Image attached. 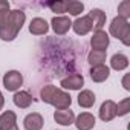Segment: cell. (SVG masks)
<instances>
[{
    "mask_svg": "<svg viewBox=\"0 0 130 130\" xmlns=\"http://www.w3.org/2000/svg\"><path fill=\"white\" fill-rule=\"evenodd\" d=\"M26 20V14L20 9H2L0 11V38L3 41H12L22 31Z\"/></svg>",
    "mask_w": 130,
    "mask_h": 130,
    "instance_id": "obj_1",
    "label": "cell"
},
{
    "mask_svg": "<svg viewBox=\"0 0 130 130\" xmlns=\"http://www.w3.org/2000/svg\"><path fill=\"white\" fill-rule=\"evenodd\" d=\"M40 96L44 103L54 106L57 110H63V109H69L72 104V98L68 92H64L52 84H47L41 89Z\"/></svg>",
    "mask_w": 130,
    "mask_h": 130,
    "instance_id": "obj_2",
    "label": "cell"
},
{
    "mask_svg": "<svg viewBox=\"0 0 130 130\" xmlns=\"http://www.w3.org/2000/svg\"><path fill=\"white\" fill-rule=\"evenodd\" d=\"M109 31H110V34L115 38L121 40L125 46L130 44V40H128V37H130V25H128V22L125 19L115 17L112 20V23H110V29Z\"/></svg>",
    "mask_w": 130,
    "mask_h": 130,
    "instance_id": "obj_3",
    "label": "cell"
},
{
    "mask_svg": "<svg viewBox=\"0 0 130 130\" xmlns=\"http://www.w3.org/2000/svg\"><path fill=\"white\" fill-rule=\"evenodd\" d=\"M23 84V75L19 71H8L3 75V86L8 92H17Z\"/></svg>",
    "mask_w": 130,
    "mask_h": 130,
    "instance_id": "obj_4",
    "label": "cell"
},
{
    "mask_svg": "<svg viewBox=\"0 0 130 130\" xmlns=\"http://www.w3.org/2000/svg\"><path fill=\"white\" fill-rule=\"evenodd\" d=\"M110 43V37L106 31H95L92 38H90V44H92V51H106L107 46Z\"/></svg>",
    "mask_w": 130,
    "mask_h": 130,
    "instance_id": "obj_5",
    "label": "cell"
},
{
    "mask_svg": "<svg viewBox=\"0 0 130 130\" xmlns=\"http://www.w3.org/2000/svg\"><path fill=\"white\" fill-rule=\"evenodd\" d=\"M51 25H52V29H54V32H55L57 35H64V34H66V32L72 28V22H71V19L66 17V15L54 17L52 22H51Z\"/></svg>",
    "mask_w": 130,
    "mask_h": 130,
    "instance_id": "obj_6",
    "label": "cell"
},
{
    "mask_svg": "<svg viewBox=\"0 0 130 130\" xmlns=\"http://www.w3.org/2000/svg\"><path fill=\"white\" fill-rule=\"evenodd\" d=\"M60 86L63 89H69V90H80L84 86V77L80 74H72L68 78H63L60 81Z\"/></svg>",
    "mask_w": 130,
    "mask_h": 130,
    "instance_id": "obj_7",
    "label": "cell"
},
{
    "mask_svg": "<svg viewBox=\"0 0 130 130\" xmlns=\"http://www.w3.org/2000/svg\"><path fill=\"white\" fill-rule=\"evenodd\" d=\"M72 28L75 31V34L78 35H86L89 34L92 29H93V23L90 20L89 15H83V17H78L74 23H72Z\"/></svg>",
    "mask_w": 130,
    "mask_h": 130,
    "instance_id": "obj_8",
    "label": "cell"
},
{
    "mask_svg": "<svg viewBox=\"0 0 130 130\" xmlns=\"http://www.w3.org/2000/svg\"><path fill=\"white\" fill-rule=\"evenodd\" d=\"M74 124H75V127H77L78 130H90V128L95 127L96 119H95V116H93L92 113L83 112V113H80V115L77 116V119L74 121Z\"/></svg>",
    "mask_w": 130,
    "mask_h": 130,
    "instance_id": "obj_9",
    "label": "cell"
},
{
    "mask_svg": "<svg viewBox=\"0 0 130 130\" xmlns=\"http://www.w3.org/2000/svg\"><path fill=\"white\" fill-rule=\"evenodd\" d=\"M116 116V103L112 101V100H107L101 104L100 107V118L104 121V122H109L112 121L113 118Z\"/></svg>",
    "mask_w": 130,
    "mask_h": 130,
    "instance_id": "obj_10",
    "label": "cell"
},
{
    "mask_svg": "<svg viewBox=\"0 0 130 130\" xmlns=\"http://www.w3.org/2000/svg\"><path fill=\"white\" fill-rule=\"evenodd\" d=\"M43 124H44L43 116L37 112H32V113L26 115L25 119H23V125H25L26 130H41Z\"/></svg>",
    "mask_w": 130,
    "mask_h": 130,
    "instance_id": "obj_11",
    "label": "cell"
},
{
    "mask_svg": "<svg viewBox=\"0 0 130 130\" xmlns=\"http://www.w3.org/2000/svg\"><path fill=\"white\" fill-rule=\"evenodd\" d=\"M49 31V25L44 19L41 17H35L31 20L29 23V32L34 34V35H44L46 32Z\"/></svg>",
    "mask_w": 130,
    "mask_h": 130,
    "instance_id": "obj_12",
    "label": "cell"
},
{
    "mask_svg": "<svg viewBox=\"0 0 130 130\" xmlns=\"http://www.w3.org/2000/svg\"><path fill=\"white\" fill-rule=\"evenodd\" d=\"M54 119L61 124V125H71L75 121V113L71 109H63V110H55Z\"/></svg>",
    "mask_w": 130,
    "mask_h": 130,
    "instance_id": "obj_13",
    "label": "cell"
},
{
    "mask_svg": "<svg viewBox=\"0 0 130 130\" xmlns=\"http://www.w3.org/2000/svg\"><path fill=\"white\" fill-rule=\"evenodd\" d=\"M110 75V69L106 64H100V66H92L90 69V78L95 83H104Z\"/></svg>",
    "mask_w": 130,
    "mask_h": 130,
    "instance_id": "obj_14",
    "label": "cell"
},
{
    "mask_svg": "<svg viewBox=\"0 0 130 130\" xmlns=\"http://www.w3.org/2000/svg\"><path fill=\"white\" fill-rule=\"evenodd\" d=\"M12 101L17 107L20 109H28L32 104V95L26 90H17L12 96Z\"/></svg>",
    "mask_w": 130,
    "mask_h": 130,
    "instance_id": "obj_15",
    "label": "cell"
},
{
    "mask_svg": "<svg viewBox=\"0 0 130 130\" xmlns=\"http://www.w3.org/2000/svg\"><path fill=\"white\" fill-rule=\"evenodd\" d=\"M17 124V115L12 110H6L0 115V130H9Z\"/></svg>",
    "mask_w": 130,
    "mask_h": 130,
    "instance_id": "obj_16",
    "label": "cell"
},
{
    "mask_svg": "<svg viewBox=\"0 0 130 130\" xmlns=\"http://www.w3.org/2000/svg\"><path fill=\"white\" fill-rule=\"evenodd\" d=\"M89 17H90V20H92V23H93V29H95V31H101L103 26L106 25V12H103V11L98 9V8L92 9V11L89 12Z\"/></svg>",
    "mask_w": 130,
    "mask_h": 130,
    "instance_id": "obj_17",
    "label": "cell"
},
{
    "mask_svg": "<svg viewBox=\"0 0 130 130\" xmlns=\"http://www.w3.org/2000/svg\"><path fill=\"white\" fill-rule=\"evenodd\" d=\"M95 100H96L95 93H93L92 90H89V89L81 90L80 95H78V104H80L81 107H84V109H90V107L95 104Z\"/></svg>",
    "mask_w": 130,
    "mask_h": 130,
    "instance_id": "obj_18",
    "label": "cell"
},
{
    "mask_svg": "<svg viewBox=\"0 0 130 130\" xmlns=\"http://www.w3.org/2000/svg\"><path fill=\"white\" fill-rule=\"evenodd\" d=\"M128 66V58L124 54H115L110 58V68L115 71H124Z\"/></svg>",
    "mask_w": 130,
    "mask_h": 130,
    "instance_id": "obj_19",
    "label": "cell"
},
{
    "mask_svg": "<svg viewBox=\"0 0 130 130\" xmlns=\"http://www.w3.org/2000/svg\"><path fill=\"white\" fill-rule=\"evenodd\" d=\"M107 58V52L106 51H90L87 55V61L92 64V66H100V64H104Z\"/></svg>",
    "mask_w": 130,
    "mask_h": 130,
    "instance_id": "obj_20",
    "label": "cell"
},
{
    "mask_svg": "<svg viewBox=\"0 0 130 130\" xmlns=\"http://www.w3.org/2000/svg\"><path fill=\"white\" fill-rule=\"evenodd\" d=\"M66 3V12H69L71 15H80L84 11V5L81 2H75V0H69Z\"/></svg>",
    "mask_w": 130,
    "mask_h": 130,
    "instance_id": "obj_21",
    "label": "cell"
},
{
    "mask_svg": "<svg viewBox=\"0 0 130 130\" xmlns=\"http://www.w3.org/2000/svg\"><path fill=\"white\" fill-rule=\"evenodd\" d=\"M130 110V98H124L121 103L116 104V116H124Z\"/></svg>",
    "mask_w": 130,
    "mask_h": 130,
    "instance_id": "obj_22",
    "label": "cell"
},
{
    "mask_svg": "<svg viewBox=\"0 0 130 130\" xmlns=\"http://www.w3.org/2000/svg\"><path fill=\"white\" fill-rule=\"evenodd\" d=\"M47 6L52 9V12H57V14H63L66 12V3L63 0H57V2H49Z\"/></svg>",
    "mask_w": 130,
    "mask_h": 130,
    "instance_id": "obj_23",
    "label": "cell"
},
{
    "mask_svg": "<svg viewBox=\"0 0 130 130\" xmlns=\"http://www.w3.org/2000/svg\"><path fill=\"white\" fill-rule=\"evenodd\" d=\"M118 12H119V15L118 17H122V19H128V15H130V2H127V0H124V2H121L119 3V6H118Z\"/></svg>",
    "mask_w": 130,
    "mask_h": 130,
    "instance_id": "obj_24",
    "label": "cell"
},
{
    "mask_svg": "<svg viewBox=\"0 0 130 130\" xmlns=\"http://www.w3.org/2000/svg\"><path fill=\"white\" fill-rule=\"evenodd\" d=\"M122 84H124V89L130 90V86H128V75H125V77L122 78Z\"/></svg>",
    "mask_w": 130,
    "mask_h": 130,
    "instance_id": "obj_25",
    "label": "cell"
},
{
    "mask_svg": "<svg viewBox=\"0 0 130 130\" xmlns=\"http://www.w3.org/2000/svg\"><path fill=\"white\" fill-rule=\"evenodd\" d=\"M3 106H5V98H3V95H2V92H0V110L3 109Z\"/></svg>",
    "mask_w": 130,
    "mask_h": 130,
    "instance_id": "obj_26",
    "label": "cell"
},
{
    "mask_svg": "<svg viewBox=\"0 0 130 130\" xmlns=\"http://www.w3.org/2000/svg\"><path fill=\"white\" fill-rule=\"evenodd\" d=\"M9 130H19V125H17V124H15V125H14V127H11V128H9Z\"/></svg>",
    "mask_w": 130,
    "mask_h": 130,
    "instance_id": "obj_27",
    "label": "cell"
}]
</instances>
